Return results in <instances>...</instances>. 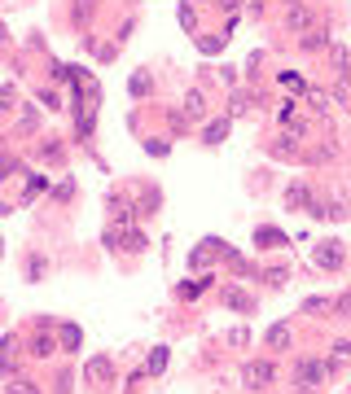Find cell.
<instances>
[{
	"mask_svg": "<svg viewBox=\"0 0 351 394\" xmlns=\"http://www.w3.org/2000/svg\"><path fill=\"white\" fill-rule=\"evenodd\" d=\"M0 40H5V26H0Z\"/></svg>",
	"mask_w": 351,
	"mask_h": 394,
	"instance_id": "obj_22",
	"label": "cell"
},
{
	"mask_svg": "<svg viewBox=\"0 0 351 394\" xmlns=\"http://www.w3.org/2000/svg\"><path fill=\"white\" fill-rule=\"evenodd\" d=\"M286 206H290V210H298V206H308V210H312V206H316V202H312V189H308V184H290Z\"/></svg>",
	"mask_w": 351,
	"mask_h": 394,
	"instance_id": "obj_6",
	"label": "cell"
},
{
	"mask_svg": "<svg viewBox=\"0 0 351 394\" xmlns=\"http://www.w3.org/2000/svg\"><path fill=\"white\" fill-rule=\"evenodd\" d=\"M325 377H330V363H320V359H303V363L294 368L298 390H320V385H325Z\"/></svg>",
	"mask_w": 351,
	"mask_h": 394,
	"instance_id": "obj_2",
	"label": "cell"
},
{
	"mask_svg": "<svg viewBox=\"0 0 351 394\" xmlns=\"http://www.w3.org/2000/svg\"><path fill=\"white\" fill-rule=\"evenodd\" d=\"M290 5H298V0H290Z\"/></svg>",
	"mask_w": 351,
	"mask_h": 394,
	"instance_id": "obj_23",
	"label": "cell"
},
{
	"mask_svg": "<svg viewBox=\"0 0 351 394\" xmlns=\"http://www.w3.org/2000/svg\"><path fill=\"white\" fill-rule=\"evenodd\" d=\"M132 92H136V97H145V92H149V79H145V75H136V79H132Z\"/></svg>",
	"mask_w": 351,
	"mask_h": 394,
	"instance_id": "obj_20",
	"label": "cell"
},
{
	"mask_svg": "<svg viewBox=\"0 0 351 394\" xmlns=\"http://www.w3.org/2000/svg\"><path fill=\"white\" fill-rule=\"evenodd\" d=\"M264 341H268V351H290V341H294V333H290V324H272Z\"/></svg>",
	"mask_w": 351,
	"mask_h": 394,
	"instance_id": "obj_4",
	"label": "cell"
},
{
	"mask_svg": "<svg viewBox=\"0 0 351 394\" xmlns=\"http://www.w3.org/2000/svg\"><path fill=\"white\" fill-rule=\"evenodd\" d=\"M334 311H338V315H342V320H351V294H342V298H338V302H334Z\"/></svg>",
	"mask_w": 351,
	"mask_h": 394,
	"instance_id": "obj_18",
	"label": "cell"
},
{
	"mask_svg": "<svg viewBox=\"0 0 351 394\" xmlns=\"http://www.w3.org/2000/svg\"><path fill=\"white\" fill-rule=\"evenodd\" d=\"M338 263H342V246H338V241H320V246H316V268H330V272H334Z\"/></svg>",
	"mask_w": 351,
	"mask_h": 394,
	"instance_id": "obj_3",
	"label": "cell"
},
{
	"mask_svg": "<svg viewBox=\"0 0 351 394\" xmlns=\"http://www.w3.org/2000/svg\"><path fill=\"white\" fill-rule=\"evenodd\" d=\"M320 44H325V31H308L303 35V48H320Z\"/></svg>",
	"mask_w": 351,
	"mask_h": 394,
	"instance_id": "obj_19",
	"label": "cell"
},
{
	"mask_svg": "<svg viewBox=\"0 0 351 394\" xmlns=\"http://www.w3.org/2000/svg\"><path fill=\"white\" fill-rule=\"evenodd\" d=\"M31 355L36 359H48V355H53V337H36L31 341Z\"/></svg>",
	"mask_w": 351,
	"mask_h": 394,
	"instance_id": "obj_14",
	"label": "cell"
},
{
	"mask_svg": "<svg viewBox=\"0 0 351 394\" xmlns=\"http://www.w3.org/2000/svg\"><path fill=\"white\" fill-rule=\"evenodd\" d=\"M58 333H62V346H66V351H80V341H84V333H80V324H62Z\"/></svg>",
	"mask_w": 351,
	"mask_h": 394,
	"instance_id": "obj_10",
	"label": "cell"
},
{
	"mask_svg": "<svg viewBox=\"0 0 351 394\" xmlns=\"http://www.w3.org/2000/svg\"><path fill=\"white\" fill-rule=\"evenodd\" d=\"M272 381H277V363L272 359H246L242 363V385L246 390H268Z\"/></svg>",
	"mask_w": 351,
	"mask_h": 394,
	"instance_id": "obj_1",
	"label": "cell"
},
{
	"mask_svg": "<svg viewBox=\"0 0 351 394\" xmlns=\"http://www.w3.org/2000/svg\"><path fill=\"white\" fill-rule=\"evenodd\" d=\"M185 114H189V119H202V114H207L202 92H189V97H185Z\"/></svg>",
	"mask_w": 351,
	"mask_h": 394,
	"instance_id": "obj_11",
	"label": "cell"
},
{
	"mask_svg": "<svg viewBox=\"0 0 351 394\" xmlns=\"http://www.w3.org/2000/svg\"><path fill=\"white\" fill-rule=\"evenodd\" d=\"M88 381H97V385H106V381H114V363H110V359H102V355H97V359L88 363Z\"/></svg>",
	"mask_w": 351,
	"mask_h": 394,
	"instance_id": "obj_5",
	"label": "cell"
},
{
	"mask_svg": "<svg viewBox=\"0 0 351 394\" xmlns=\"http://www.w3.org/2000/svg\"><path fill=\"white\" fill-rule=\"evenodd\" d=\"M167 368V346H154V355H149V373H163Z\"/></svg>",
	"mask_w": 351,
	"mask_h": 394,
	"instance_id": "obj_17",
	"label": "cell"
},
{
	"mask_svg": "<svg viewBox=\"0 0 351 394\" xmlns=\"http://www.w3.org/2000/svg\"><path fill=\"white\" fill-rule=\"evenodd\" d=\"M202 136H207V145H220L224 136H229V119H215V123H207V131H202Z\"/></svg>",
	"mask_w": 351,
	"mask_h": 394,
	"instance_id": "obj_9",
	"label": "cell"
},
{
	"mask_svg": "<svg viewBox=\"0 0 351 394\" xmlns=\"http://www.w3.org/2000/svg\"><path fill=\"white\" fill-rule=\"evenodd\" d=\"M334 70H342V79L351 84V53L342 44H334Z\"/></svg>",
	"mask_w": 351,
	"mask_h": 394,
	"instance_id": "obj_12",
	"label": "cell"
},
{
	"mask_svg": "<svg viewBox=\"0 0 351 394\" xmlns=\"http://www.w3.org/2000/svg\"><path fill=\"white\" fill-rule=\"evenodd\" d=\"M255 241H259V246H281L286 236H281L277 228H259V232H255Z\"/></svg>",
	"mask_w": 351,
	"mask_h": 394,
	"instance_id": "obj_13",
	"label": "cell"
},
{
	"mask_svg": "<svg viewBox=\"0 0 351 394\" xmlns=\"http://www.w3.org/2000/svg\"><path fill=\"white\" fill-rule=\"evenodd\" d=\"M286 26H290V31H312V13H308L303 5H290V13H286Z\"/></svg>",
	"mask_w": 351,
	"mask_h": 394,
	"instance_id": "obj_7",
	"label": "cell"
},
{
	"mask_svg": "<svg viewBox=\"0 0 351 394\" xmlns=\"http://www.w3.org/2000/svg\"><path fill=\"white\" fill-rule=\"evenodd\" d=\"M255 5H259V0H255Z\"/></svg>",
	"mask_w": 351,
	"mask_h": 394,
	"instance_id": "obj_24",
	"label": "cell"
},
{
	"mask_svg": "<svg viewBox=\"0 0 351 394\" xmlns=\"http://www.w3.org/2000/svg\"><path fill=\"white\" fill-rule=\"evenodd\" d=\"M224 302H229V307H237V311H250V307H255V302H250V298L242 294V289H229V298H224Z\"/></svg>",
	"mask_w": 351,
	"mask_h": 394,
	"instance_id": "obj_15",
	"label": "cell"
},
{
	"mask_svg": "<svg viewBox=\"0 0 351 394\" xmlns=\"http://www.w3.org/2000/svg\"><path fill=\"white\" fill-rule=\"evenodd\" d=\"M14 394H31V390H14Z\"/></svg>",
	"mask_w": 351,
	"mask_h": 394,
	"instance_id": "obj_21",
	"label": "cell"
},
{
	"mask_svg": "<svg viewBox=\"0 0 351 394\" xmlns=\"http://www.w3.org/2000/svg\"><path fill=\"white\" fill-rule=\"evenodd\" d=\"M325 363H330V373H334V368H347V363H351V341H338L334 355L325 359Z\"/></svg>",
	"mask_w": 351,
	"mask_h": 394,
	"instance_id": "obj_8",
	"label": "cell"
},
{
	"mask_svg": "<svg viewBox=\"0 0 351 394\" xmlns=\"http://www.w3.org/2000/svg\"><path fill=\"white\" fill-rule=\"evenodd\" d=\"M334 302L330 298H303V315H316V311H330Z\"/></svg>",
	"mask_w": 351,
	"mask_h": 394,
	"instance_id": "obj_16",
	"label": "cell"
}]
</instances>
